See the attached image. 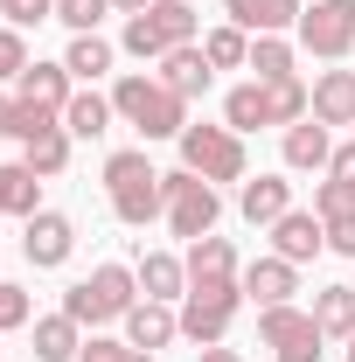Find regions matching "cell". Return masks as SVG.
<instances>
[{"mask_svg": "<svg viewBox=\"0 0 355 362\" xmlns=\"http://www.w3.org/2000/svg\"><path fill=\"white\" fill-rule=\"evenodd\" d=\"M307 112H313V90L300 84V77H279V84L251 77V84H237L230 98H223V126H230V133H258V126H300Z\"/></svg>", "mask_w": 355, "mask_h": 362, "instance_id": "obj_1", "label": "cell"}, {"mask_svg": "<svg viewBox=\"0 0 355 362\" xmlns=\"http://www.w3.org/2000/svg\"><path fill=\"white\" fill-rule=\"evenodd\" d=\"M112 112H119L139 139H181V126H188V98H175L161 77H139V70L112 84Z\"/></svg>", "mask_w": 355, "mask_h": 362, "instance_id": "obj_2", "label": "cell"}, {"mask_svg": "<svg viewBox=\"0 0 355 362\" xmlns=\"http://www.w3.org/2000/svg\"><path fill=\"white\" fill-rule=\"evenodd\" d=\"M105 195H112V216H119V223L146 230L161 216V168H153L139 146H119V153L105 160Z\"/></svg>", "mask_w": 355, "mask_h": 362, "instance_id": "obj_3", "label": "cell"}, {"mask_svg": "<svg viewBox=\"0 0 355 362\" xmlns=\"http://www.w3.org/2000/svg\"><path fill=\"white\" fill-rule=\"evenodd\" d=\"M139 300V272L126 265H98L91 279H77L70 293H63V314L77 320V327H98V320H126Z\"/></svg>", "mask_w": 355, "mask_h": 362, "instance_id": "obj_4", "label": "cell"}, {"mask_svg": "<svg viewBox=\"0 0 355 362\" xmlns=\"http://www.w3.org/2000/svg\"><path fill=\"white\" fill-rule=\"evenodd\" d=\"M181 42H195V7L188 0H153L146 14H126V35H119V49L139 56V63H161Z\"/></svg>", "mask_w": 355, "mask_h": 362, "instance_id": "obj_5", "label": "cell"}, {"mask_svg": "<svg viewBox=\"0 0 355 362\" xmlns=\"http://www.w3.org/2000/svg\"><path fill=\"white\" fill-rule=\"evenodd\" d=\"M161 216H168V230L175 237H209L223 216V202H216V181H202V175H188V168H175V175H161Z\"/></svg>", "mask_w": 355, "mask_h": 362, "instance_id": "obj_6", "label": "cell"}, {"mask_svg": "<svg viewBox=\"0 0 355 362\" xmlns=\"http://www.w3.org/2000/svg\"><path fill=\"white\" fill-rule=\"evenodd\" d=\"M181 168L202 181H244V133H230V126H181Z\"/></svg>", "mask_w": 355, "mask_h": 362, "instance_id": "obj_7", "label": "cell"}, {"mask_svg": "<svg viewBox=\"0 0 355 362\" xmlns=\"http://www.w3.org/2000/svg\"><path fill=\"white\" fill-rule=\"evenodd\" d=\"M300 49L307 56H320V63H342L355 49V0H313L307 14H300Z\"/></svg>", "mask_w": 355, "mask_h": 362, "instance_id": "obj_8", "label": "cell"}, {"mask_svg": "<svg viewBox=\"0 0 355 362\" xmlns=\"http://www.w3.org/2000/svg\"><path fill=\"white\" fill-rule=\"evenodd\" d=\"M237 307H244V286H195L188 307H181V334L195 349H216L230 334V320H237Z\"/></svg>", "mask_w": 355, "mask_h": 362, "instance_id": "obj_9", "label": "cell"}, {"mask_svg": "<svg viewBox=\"0 0 355 362\" xmlns=\"http://www.w3.org/2000/svg\"><path fill=\"white\" fill-rule=\"evenodd\" d=\"M258 341H265L279 362H320V327H313V314H300V307H258Z\"/></svg>", "mask_w": 355, "mask_h": 362, "instance_id": "obj_10", "label": "cell"}, {"mask_svg": "<svg viewBox=\"0 0 355 362\" xmlns=\"http://www.w3.org/2000/svg\"><path fill=\"white\" fill-rule=\"evenodd\" d=\"M14 139H21V160H28L42 181L70 168V126H63L56 112H28V105H21V133Z\"/></svg>", "mask_w": 355, "mask_h": 362, "instance_id": "obj_11", "label": "cell"}, {"mask_svg": "<svg viewBox=\"0 0 355 362\" xmlns=\"http://www.w3.org/2000/svg\"><path fill=\"white\" fill-rule=\"evenodd\" d=\"M21 251H28V265H35V272H56L70 251H77V223L56 216V209H35V216L21 223Z\"/></svg>", "mask_w": 355, "mask_h": 362, "instance_id": "obj_12", "label": "cell"}, {"mask_svg": "<svg viewBox=\"0 0 355 362\" xmlns=\"http://www.w3.org/2000/svg\"><path fill=\"white\" fill-rule=\"evenodd\" d=\"M237 286H244V300H258V307H293L300 265H286V258L272 251V258H251V265L237 272Z\"/></svg>", "mask_w": 355, "mask_h": 362, "instance_id": "obj_13", "label": "cell"}, {"mask_svg": "<svg viewBox=\"0 0 355 362\" xmlns=\"http://www.w3.org/2000/svg\"><path fill=\"white\" fill-rule=\"evenodd\" d=\"M14 98H21L28 112H56V119H63V105L77 98V77H70L63 63H28V70L14 77Z\"/></svg>", "mask_w": 355, "mask_h": 362, "instance_id": "obj_14", "label": "cell"}, {"mask_svg": "<svg viewBox=\"0 0 355 362\" xmlns=\"http://www.w3.org/2000/svg\"><path fill=\"white\" fill-rule=\"evenodd\" d=\"M272 251H279L286 265H313V258L327 251V223H320L313 209H286V216L272 223Z\"/></svg>", "mask_w": 355, "mask_h": 362, "instance_id": "obj_15", "label": "cell"}, {"mask_svg": "<svg viewBox=\"0 0 355 362\" xmlns=\"http://www.w3.org/2000/svg\"><path fill=\"white\" fill-rule=\"evenodd\" d=\"M181 265H188V293H195V286H237V272H244V265H237V244L216 237V230H209V237H195Z\"/></svg>", "mask_w": 355, "mask_h": 362, "instance_id": "obj_16", "label": "cell"}, {"mask_svg": "<svg viewBox=\"0 0 355 362\" xmlns=\"http://www.w3.org/2000/svg\"><path fill=\"white\" fill-rule=\"evenodd\" d=\"M307 119H320L327 133L334 126H355V70H320L313 77V112Z\"/></svg>", "mask_w": 355, "mask_h": 362, "instance_id": "obj_17", "label": "cell"}, {"mask_svg": "<svg viewBox=\"0 0 355 362\" xmlns=\"http://www.w3.org/2000/svg\"><path fill=\"white\" fill-rule=\"evenodd\" d=\"M209 77H216V63L202 56V42H181L161 56V84L175 90V98H202L209 90Z\"/></svg>", "mask_w": 355, "mask_h": 362, "instance_id": "obj_18", "label": "cell"}, {"mask_svg": "<svg viewBox=\"0 0 355 362\" xmlns=\"http://www.w3.org/2000/svg\"><path fill=\"white\" fill-rule=\"evenodd\" d=\"M175 334H181V314L168 300H133V314H126V341H133V349L153 356V349H168Z\"/></svg>", "mask_w": 355, "mask_h": 362, "instance_id": "obj_19", "label": "cell"}, {"mask_svg": "<svg viewBox=\"0 0 355 362\" xmlns=\"http://www.w3.org/2000/svg\"><path fill=\"white\" fill-rule=\"evenodd\" d=\"M300 0H230V21L244 28V35H286V28H300Z\"/></svg>", "mask_w": 355, "mask_h": 362, "instance_id": "obj_20", "label": "cell"}, {"mask_svg": "<svg viewBox=\"0 0 355 362\" xmlns=\"http://www.w3.org/2000/svg\"><path fill=\"white\" fill-rule=\"evenodd\" d=\"M42 209V175L28 168V160H0V216H35Z\"/></svg>", "mask_w": 355, "mask_h": 362, "instance_id": "obj_21", "label": "cell"}, {"mask_svg": "<svg viewBox=\"0 0 355 362\" xmlns=\"http://www.w3.org/2000/svg\"><path fill=\"white\" fill-rule=\"evenodd\" d=\"M237 209H244V223H279L286 209H293V181H279V175H258V181H244V195H237Z\"/></svg>", "mask_w": 355, "mask_h": 362, "instance_id": "obj_22", "label": "cell"}, {"mask_svg": "<svg viewBox=\"0 0 355 362\" xmlns=\"http://www.w3.org/2000/svg\"><path fill=\"white\" fill-rule=\"evenodd\" d=\"M327 160H334V139H327V126H320V119H300V126H286V168L313 175V168H327Z\"/></svg>", "mask_w": 355, "mask_h": 362, "instance_id": "obj_23", "label": "cell"}, {"mask_svg": "<svg viewBox=\"0 0 355 362\" xmlns=\"http://www.w3.org/2000/svg\"><path fill=\"white\" fill-rule=\"evenodd\" d=\"M139 293H146V300H181V293H188V265H181V258H168V251H139Z\"/></svg>", "mask_w": 355, "mask_h": 362, "instance_id": "obj_24", "label": "cell"}, {"mask_svg": "<svg viewBox=\"0 0 355 362\" xmlns=\"http://www.w3.org/2000/svg\"><path fill=\"white\" fill-rule=\"evenodd\" d=\"M313 327L327 341H349L355 334V286H320L313 293Z\"/></svg>", "mask_w": 355, "mask_h": 362, "instance_id": "obj_25", "label": "cell"}, {"mask_svg": "<svg viewBox=\"0 0 355 362\" xmlns=\"http://www.w3.org/2000/svg\"><path fill=\"white\" fill-rule=\"evenodd\" d=\"M77 349H84V327L70 314H42L35 320V362H77Z\"/></svg>", "mask_w": 355, "mask_h": 362, "instance_id": "obj_26", "label": "cell"}, {"mask_svg": "<svg viewBox=\"0 0 355 362\" xmlns=\"http://www.w3.org/2000/svg\"><path fill=\"white\" fill-rule=\"evenodd\" d=\"M112 119H119V112H112V98H98V90H77V98L63 105V126H70V139H98Z\"/></svg>", "mask_w": 355, "mask_h": 362, "instance_id": "obj_27", "label": "cell"}, {"mask_svg": "<svg viewBox=\"0 0 355 362\" xmlns=\"http://www.w3.org/2000/svg\"><path fill=\"white\" fill-rule=\"evenodd\" d=\"M202 56H209L216 70H251V35H244L237 21H223V28L202 35Z\"/></svg>", "mask_w": 355, "mask_h": 362, "instance_id": "obj_28", "label": "cell"}, {"mask_svg": "<svg viewBox=\"0 0 355 362\" xmlns=\"http://www.w3.org/2000/svg\"><path fill=\"white\" fill-rule=\"evenodd\" d=\"M63 70H70V77H84V84H98V77L112 70V42H105V35H77L70 56H63Z\"/></svg>", "mask_w": 355, "mask_h": 362, "instance_id": "obj_29", "label": "cell"}, {"mask_svg": "<svg viewBox=\"0 0 355 362\" xmlns=\"http://www.w3.org/2000/svg\"><path fill=\"white\" fill-rule=\"evenodd\" d=\"M251 70H258L265 84L293 77V42H286V35H258V42H251Z\"/></svg>", "mask_w": 355, "mask_h": 362, "instance_id": "obj_30", "label": "cell"}, {"mask_svg": "<svg viewBox=\"0 0 355 362\" xmlns=\"http://www.w3.org/2000/svg\"><path fill=\"white\" fill-rule=\"evenodd\" d=\"M313 216H320V223H334V216H355V181H320V188H313Z\"/></svg>", "mask_w": 355, "mask_h": 362, "instance_id": "obj_31", "label": "cell"}, {"mask_svg": "<svg viewBox=\"0 0 355 362\" xmlns=\"http://www.w3.org/2000/svg\"><path fill=\"white\" fill-rule=\"evenodd\" d=\"M105 7H112V0H56V21H63V28H77V35H98Z\"/></svg>", "mask_w": 355, "mask_h": 362, "instance_id": "obj_32", "label": "cell"}, {"mask_svg": "<svg viewBox=\"0 0 355 362\" xmlns=\"http://www.w3.org/2000/svg\"><path fill=\"white\" fill-rule=\"evenodd\" d=\"M77 362H153V356L133 349V341H105V334H91L84 349H77Z\"/></svg>", "mask_w": 355, "mask_h": 362, "instance_id": "obj_33", "label": "cell"}, {"mask_svg": "<svg viewBox=\"0 0 355 362\" xmlns=\"http://www.w3.org/2000/svg\"><path fill=\"white\" fill-rule=\"evenodd\" d=\"M28 70V42H21V28H0V84H14Z\"/></svg>", "mask_w": 355, "mask_h": 362, "instance_id": "obj_34", "label": "cell"}, {"mask_svg": "<svg viewBox=\"0 0 355 362\" xmlns=\"http://www.w3.org/2000/svg\"><path fill=\"white\" fill-rule=\"evenodd\" d=\"M0 14H7V28H35L56 14V0H0Z\"/></svg>", "mask_w": 355, "mask_h": 362, "instance_id": "obj_35", "label": "cell"}, {"mask_svg": "<svg viewBox=\"0 0 355 362\" xmlns=\"http://www.w3.org/2000/svg\"><path fill=\"white\" fill-rule=\"evenodd\" d=\"M7 327H28V293L14 286V279H0V334Z\"/></svg>", "mask_w": 355, "mask_h": 362, "instance_id": "obj_36", "label": "cell"}, {"mask_svg": "<svg viewBox=\"0 0 355 362\" xmlns=\"http://www.w3.org/2000/svg\"><path fill=\"white\" fill-rule=\"evenodd\" d=\"M327 251L355 258V216H334V223H327Z\"/></svg>", "mask_w": 355, "mask_h": 362, "instance_id": "obj_37", "label": "cell"}, {"mask_svg": "<svg viewBox=\"0 0 355 362\" xmlns=\"http://www.w3.org/2000/svg\"><path fill=\"white\" fill-rule=\"evenodd\" d=\"M14 133H21V98L0 90V139H14Z\"/></svg>", "mask_w": 355, "mask_h": 362, "instance_id": "obj_38", "label": "cell"}, {"mask_svg": "<svg viewBox=\"0 0 355 362\" xmlns=\"http://www.w3.org/2000/svg\"><path fill=\"white\" fill-rule=\"evenodd\" d=\"M327 175H334V181H355V139H349V146H334V160H327Z\"/></svg>", "mask_w": 355, "mask_h": 362, "instance_id": "obj_39", "label": "cell"}, {"mask_svg": "<svg viewBox=\"0 0 355 362\" xmlns=\"http://www.w3.org/2000/svg\"><path fill=\"white\" fill-rule=\"evenodd\" d=\"M195 362H244V356H237V349H223V341H216V349H202Z\"/></svg>", "mask_w": 355, "mask_h": 362, "instance_id": "obj_40", "label": "cell"}, {"mask_svg": "<svg viewBox=\"0 0 355 362\" xmlns=\"http://www.w3.org/2000/svg\"><path fill=\"white\" fill-rule=\"evenodd\" d=\"M112 7H119V14H146L153 0H112Z\"/></svg>", "mask_w": 355, "mask_h": 362, "instance_id": "obj_41", "label": "cell"}, {"mask_svg": "<svg viewBox=\"0 0 355 362\" xmlns=\"http://www.w3.org/2000/svg\"><path fill=\"white\" fill-rule=\"evenodd\" d=\"M349 362H355V334H349Z\"/></svg>", "mask_w": 355, "mask_h": 362, "instance_id": "obj_42", "label": "cell"}]
</instances>
